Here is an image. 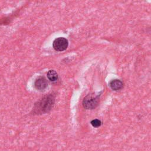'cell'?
Masks as SVG:
<instances>
[{
    "instance_id": "5",
    "label": "cell",
    "mask_w": 151,
    "mask_h": 151,
    "mask_svg": "<svg viewBox=\"0 0 151 151\" xmlns=\"http://www.w3.org/2000/svg\"><path fill=\"white\" fill-rule=\"evenodd\" d=\"M109 86L112 90L116 91L121 89L123 87V83L118 79H115L110 82Z\"/></svg>"
},
{
    "instance_id": "4",
    "label": "cell",
    "mask_w": 151,
    "mask_h": 151,
    "mask_svg": "<svg viewBox=\"0 0 151 151\" xmlns=\"http://www.w3.org/2000/svg\"><path fill=\"white\" fill-rule=\"evenodd\" d=\"M48 86V83L46 78L43 76L38 77L35 81L34 86L38 90L42 91L46 88Z\"/></svg>"
},
{
    "instance_id": "2",
    "label": "cell",
    "mask_w": 151,
    "mask_h": 151,
    "mask_svg": "<svg viewBox=\"0 0 151 151\" xmlns=\"http://www.w3.org/2000/svg\"><path fill=\"white\" fill-rule=\"evenodd\" d=\"M52 46L55 51H63L67 48L68 41L64 37H58L54 40Z\"/></svg>"
},
{
    "instance_id": "3",
    "label": "cell",
    "mask_w": 151,
    "mask_h": 151,
    "mask_svg": "<svg viewBox=\"0 0 151 151\" xmlns=\"http://www.w3.org/2000/svg\"><path fill=\"white\" fill-rule=\"evenodd\" d=\"M83 104L84 108L87 109H92L95 108L98 104V96L88 95L84 98Z\"/></svg>"
},
{
    "instance_id": "7",
    "label": "cell",
    "mask_w": 151,
    "mask_h": 151,
    "mask_svg": "<svg viewBox=\"0 0 151 151\" xmlns=\"http://www.w3.org/2000/svg\"><path fill=\"white\" fill-rule=\"evenodd\" d=\"M91 124L94 127H98L101 126V122L99 119H94L91 121Z\"/></svg>"
},
{
    "instance_id": "1",
    "label": "cell",
    "mask_w": 151,
    "mask_h": 151,
    "mask_svg": "<svg viewBox=\"0 0 151 151\" xmlns=\"http://www.w3.org/2000/svg\"><path fill=\"white\" fill-rule=\"evenodd\" d=\"M54 104V97L53 95L49 94L45 96L41 100H40L37 104L35 105V111L38 114L45 113L49 111L53 107Z\"/></svg>"
},
{
    "instance_id": "6",
    "label": "cell",
    "mask_w": 151,
    "mask_h": 151,
    "mask_svg": "<svg viewBox=\"0 0 151 151\" xmlns=\"http://www.w3.org/2000/svg\"><path fill=\"white\" fill-rule=\"evenodd\" d=\"M47 77L51 81H55L58 79V74L55 70H51L47 73Z\"/></svg>"
}]
</instances>
